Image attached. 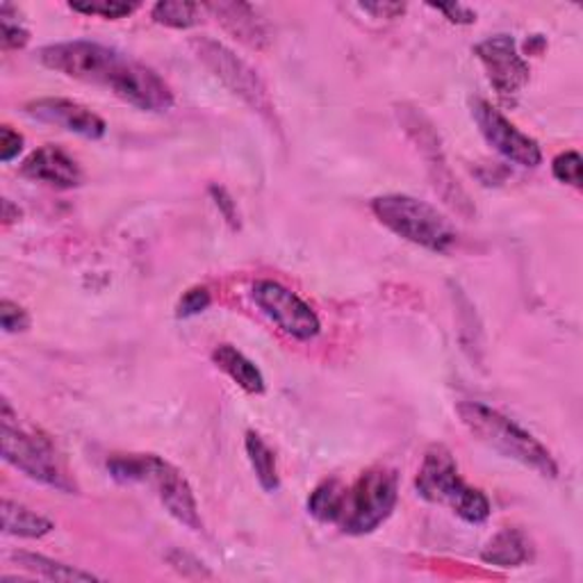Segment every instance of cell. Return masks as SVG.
<instances>
[{
    "instance_id": "obj_6",
    "label": "cell",
    "mask_w": 583,
    "mask_h": 583,
    "mask_svg": "<svg viewBox=\"0 0 583 583\" xmlns=\"http://www.w3.org/2000/svg\"><path fill=\"white\" fill-rule=\"evenodd\" d=\"M415 488L421 499L444 503L469 524H484L490 517V499L484 490L472 488L461 479L454 454L444 444H431L427 449Z\"/></svg>"
},
{
    "instance_id": "obj_11",
    "label": "cell",
    "mask_w": 583,
    "mask_h": 583,
    "mask_svg": "<svg viewBox=\"0 0 583 583\" xmlns=\"http://www.w3.org/2000/svg\"><path fill=\"white\" fill-rule=\"evenodd\" d=\"M474 52L481 60L488 81L499 98L513 103L526 87L528 78H532V71H528L526 60L520 56L515 39L511 35H495L476 44Z\"/></svg>"
},
{
    "instance_id": "obj_10",
    "label": "cell",
    "mask_w": 583,
    "mask_h": 583,
    "mask_svg": "<svg viewBox=\"0 0 583 583\" xmlns=\"http://www.w3.org/2000/svg\"><path fill=\"white\" fill-rule=\"evenodd\" d=\"M472 117L479 126L484 140L507 160L534 169L543 163V151L534 138L524 135L507 117H503L488 100H472Z\"/></svg>"
},
{
    "instance_id": "obj_17",
    "label": "cell",
    "mask_w": 583,
    "mask_h": 583,
    "mask_svg": "<svg viewBox=\"0 0 583 583\" xmlns=\"http://www.w3.org/2000/svg\"><path fill=\"white\" fill-rule=\"evenodd\" d=\"M0 526H3V534L16 536V538H44L48 536L56 524L48 517L25 509L23 503H16L12 499H3L0 503Z\"/></svg>"
},
{
    "instance_id": "obj_30",
    "label": "cell",
    "mask_w": 583,
    "mask_h": 583,
    "mask_svg": "<svg viewBox=\"0 0 583 583\" xmlns=\"http://www.w3.org/2000/svg\"><path fill=\"white\" fill-rule=\"evenodd\" d=\"M362 12L372 14L374 19H400L406 12L404 3H362Z\"/></svg>"
},
{
    "instance_id": "obj_28",
    "label": "cell",
    "mask_w": 583,
    "mask_h": 583,
    "mask_svg": "<svg viewBox=\"0 0 583 583\" xmlns=\"http://www.w3.org/2000/svg\"><path fill=\"white\" fill-rule=\"evenodd\" d=\"M23 151V135L10 126H0V160L5 165L12 163L14 157Z\"/></svg>"
},
{
    "instance_id": "obj_19",
    "label": "cell",
    "mask_w": 583,
    "mask_h": 583,
    "mask_svg": "<svg viewBox=\"0 0 583 583\" xmlns=\"http://www.w3.org/2000/svg\"><path fill=\"white\" fill-rule=\"evenodd\" d=\"M344 501H347V488L337 479H326L317 486L308 497V513L324 524H337L344 513Z\"/></svg>"
},
{
    "instance_id": "obj_29",
    "label": "cell",
    "mask_w": 583,
    "mask_h": 583,
    "mask_svg": "<svg viewBox=\"0 0 583 583\" xmlns=\"http://www.w3.org/2000/svg\"><path fill=\"white\" fill-rule=\"evenodd\" d=\"M429 8L444 14L449 21L456 23V25H472L476 21V12L467 5H461V3H449V5L438 3V5H429Z\"/></svg>"
},
{
    "instance_id": "obj_4",
    "label": "cell",
    "mask_w": 583,
    "mask_h": 583,
    "mask_svg": "<svg viewBox=\"0 0 583 583\" xmlns=\"http://www.w3.org/2000/svg\"><path fill=\"white\" fill-rule=\"evenodd\" d=\"M374 217L402 240L433 253H452L461 235L447 215L408 194H385L372 201Z\"/></svg>"
},
{
    "instance_id": "obj_1",
    "label": "cell",
    "mask_w": 583,
    "mask_h": 583,
    "mask_svg": "<svg viewBox=\"0 0 583 583\" xmlns=\"http://www.w3.org/2000/svg\"><path fill=\"white\" fill-rule=\"evenodd\" d=\"M39 62L73 81L110 90L138 110L167 112L174 108V92L163 78L117 48L85 39L50 44L39 50Z\"/></svg>"
},
{
    "instance_id": "obj_31",
    "label": "cell",
    "mask_w": 583,
    "mask_h": 583,
    "mask_svg": "<svg viewBox=\"0 0 583 583\" xmlns=\"http://www.w3.org/2000/svg\"><path fill=\"white\" fill-rule=\"evenodd\" d=\"M19 217H21L19 205H14L10 199H3V217H0V219H3V226L5 228L12 226L14 222H19Z\"/></svg>"
},
{
    "instance_id": "obj_14",
    "label": "cell",
    "mask_w": 583,
    "mask_h": 583,
    "mask_svg": "<svg viewBox=\"0 0 583 583\" xmlns=\"http://www.w3.org/2000/svg\"><path fill=\"white\" fill-rule=\"evenodd\" d=\"M205 12L217 19V23L224 25V31L230 33L235 39H240L242 44L262 50L270 44V31L264 21L255 14V10L247 3H203Z\"/></svg>"
},
{
    "instance_id": "obj_7",
    "label": "cell",
    "mask_w": 583,
    "mask_h": 583,
    "mask_svg": "<svg viewBox=\"0 0 583 583\" xmlns=\"http://www.w3.org/2000/svg\"><path fill=\"white\" fill-rule=\"evenodd\" d=\"M400 501V476L392 467L377 465L358 476V481L347 490L340 528L349 536H367L392 515Z\"/></svg>"
},
{
    "instance_id": "obj_9",
    "label": "cell",
    "mask_w": 583,
    "mask_h": 583,
    "mask_svg": "<svg viewBox=\"0 0 583 583\" xmlns=\"http://www.w3.org/2000/svg\"><path fill=\"white\" fill-rule=\"evenodd\" d=\"M253 304L289 337L310 342L322 331L317 312L295 291L276 281H258L251 289Z\"/></svg>"
},
{
    "instance_id": "obj_13",
    "label": "cell",
    "mask_w": 583,
    "mask_h": 583,
    "mask_svg": "<svg viewBox=\"0 0 583 583\" xmlns=\"http://www.w3.org/2000/svg\"><path fill=\"white\" fill-rule=\"evenodd\" d=\"M21 176L56 190H73L83 182V169L60 146L46 144L33 151L21 165Z\"/></svg>"
},
{
    "instance_id": "obj_18",
    "label": "cell",
    "mask_w": 583,
    "mask_h": 583,
    "mask_svg": "<svg viewBox=\"0 0 583 583\" xmlns=\"http://www.w3.org/2000/svg\"><path fill=\"white\" fill-rule=\"evenodd\" d=\"M12 559L23 570H28V572H33L46 581H98V576L92 572L78 570V568L60 563V561H52V559H48V556H41V554L16 551V554H12Z\"/></svg>"
},
{
    "instance_id": "obj_2",
    "label": "cell",
    "mask_w": 583,
    "mask_h": 583,
    "mask_svg": "<svg viewBox=\"0 0 583 583\" xmlns=\"http://www.w3.org/2000/svg\"><path fill=\"white\" fill-rule=\"evenodd\" d=\"M456 413L465 429L492 452L501 454L503 459L517 461L520 465L538 472L545 479H556L559 476V463L554 461L549 449L511 417L501 415L499 411L479 404V402H461Z\"/></svg>"
},
{
    "instance_id": "obj_12",
    "label": "cell",
    "mask_w": 583,
    "mask_h": 583,
    "mask_svg": "<svg viewBox=\"0 0 583 583\" xmlns=\"http://www.w3.org/2000/svg\"><path fill=\"white\" fill-rule=\"evenodd\" d=\"M25 115L41 121L58 126L73 135H81L85 140H100L108 132L105 121L92 112L85 105L69 100V98H37L25 105Z\"/></svg>"
},
{
    "instance_id": "obj_20",
    "label": "cell",
    "mask_w": 583,
    "mask_h": 583,
    "mask_svg": "<svg viewBox=\"0 0 583 583\" xmlns=\"http://www.w3.org/2000/svg\"><path fill=\"white\" fill-rule=\"evenodd\" d=\"M245 447H247V456H249V463L255 472V479H258L260 488L264 492H276L281 488V476H278V467H276V456L270 449V444L264 442L255 431H249Z\"/></svg>"
},
{
    "instance_id": "obj_21",
    "label": "cell",
    "mask_w": 583,
    "mask_h": 583,
    "mask_svg": "<svg viewBox=\"0 0 583 583\" xmlns=\"http://www.w3.org/2000/svg\"><path fill=\"white\" fill-rule=\"evenodd\" d=\"M205 8L199 3H188V0H163L155 3L151 10V19L174 31H188L201 23Z\"/></svg>"
},
{
    "instance_id": "obj_16",
    "label": "cell",
    "mask_w": 583,
    "mask_h": 583,
    "mask_svg": "<svg viewBox=\"0 0 583 583\" xmlns=\"http://www.w3.org/2000/svg\"><path fill=\"white\" fill-rule=\"evenodd\" d=\"M212 362L249 394H262L267 390L264 377L255 367V362L249 360L242 352H237L233 344H219V347L212 352Z\"/></svg>"
},
{
    "instance_id": "obj_15",
    "label": "cell",
    "mask_w": 583,
    "mask_h": 583,
    "mask_svg": "<svg viewBox=\"0 0 583 583\" xmlns=\"http://www.w3.org/2000/svg\"><path fill=\"white\" fill-rule=\"evenodd\" d=\"M481 559L497 568H520L532 559V543L520 528H501L484 547Z\"/></svg>"
},
{
    "instance_id": "obj_24",
    "label": "cell",
    "mask_w": 583,
    "mask_h": 583,
    "mask_svg": "<svg viewBox=\"0 0 583 583\" xmlns=\"http://www.w3.org/2000/svg\"><path fill=\"white\" fill-rule=\"evenodd\" d=\"M581 165H583V160L576 151H566V153L554 157L551 174L556 180H561V182L572 185V188L581 190Z\"/></svg>"
},
{
    "instance_id": "obj_8",
    "label": "cell",
    "mask_w": 583,
    "mask_h": 583,
    "mask_svg": "<svg viewBox=\"0 0 583 583\" xmlns=\"http://www.w3.org/2000/svg\"><path fill=\"white\" fill-rule=\"evenodd\" d=\"M192 46L197 50L199 60L215 73L219 81L233 92L247 100L253 110L262 115H272L274 105L267 94V87L260 81V75L245 62L235 56L230 48L215 39H192Z\"/></svg>"
},
{
    "instance_id": "obj_27",
    "label": "cell",
    "mask_w": 583,
    "mask_h": 583,
    "mask_svg": "<svg viewBox=\"0 0 583 583\" xmlns=\"http://www.w3.org/2000/svg\"><path fill=\"white\" fill-rule=\"evenodd\" d=\"M210 194H212V199H215V205L219 207L224 219L233 228H240V215H237V203L233 201V197L228 194V190L222 188V185H210Z\"/></svg>"
},
{
    "instance_id": "obj_25",
    "label": "cell",
    "mask_w": 583,
    "mask_h": 583,
    "mask_svg": "<svg viewBox=\"0 0 583 583\" xmlns=\"http://www.w3.org/2000/svg\"><path fill=\"white\" fill-rule=\"evenodd\" d=\"M212 304V295L207 287H190L185 295L178 299V306H176V314L180 317V320H190V317H197L201 312H205Z\"/></svg>"
},
{
    "instance_id": "obj_3",
    "label": "cell",
    "mask_w": 583,
    "mask_h": 583,
    "mask_svg": "<svg viewBox=\"0 0 583 583\" xmlns=\"http://www.w3.org/2000/svg\"><path fill=\"white\" fill-rule=\"evenodd\" d=\"M108 472L119 484H146L160 497L167 513L190 532H201L203 520L192 486L182 472L155 454H117L108 461Z\"/></svg>"
},
{
    "instance_id": "obj_26",
    "label": "cell",
    "mask_w": 583,
    "mask_h": 583,
    "mask_svg": "<svg viewBox=\"0 0 583 583\" xmlns=\"http://www.w3.org/2000/svg\"><path fill=\"white\" fill-rule=\"evenodd\" d=\"M0 326L5 333H23L31 329V314L23 306L3 299V304H0Z\"/></svg>"
},
{
    "instance_id": "obj_5",
    "label": "cell",
    "mask_w": 583,
    "mask_h": 583,
    "mask_svg": "<svg viewBox=\"0 0 583 583\" xmlns=\"http://www.w3.org/2000/svg\"><path fill=\"white\" fill-rule=\"evenodd\" d=\"M0 406H3V413H0V454H3V461L41 486L67 495L78 492V486L52 442L41 433L19 427L16 415L5 396Z\"/></svg>"
},
{
    "instance_id": "obj_22",
    "label": "cell",
    "mask_w": 583,
    "mask_h": 583,
    "mask_svg": "<svg viewBox=\"0 0 583 583\" xmlns=\"http://www.w3.org/2000/svg\"><path fill=\"white\" fill-rule=\"evenodd\" d=\"M69 8L78 14L100 16V19H126L140 10V3H121V0H75Z\"/></svg>"
},
{
    "instance_id": "obj_23",
    "label": "cell",
    "mask_w": 583,
    "mask_h": 583,
    "mask_svg": "<svg viewBox=\"0 0 583 583\" xmlns=\"http://www.w3.org/2000/svg\"><path fill=\"white\" fill-rule=\"evenodd\" d=\"M0 31H3L0 41H3L5 50H19L31 41V33L23 28L19 12L10 3H3V8H0Z\"/></svg>"
}]
</instances>
